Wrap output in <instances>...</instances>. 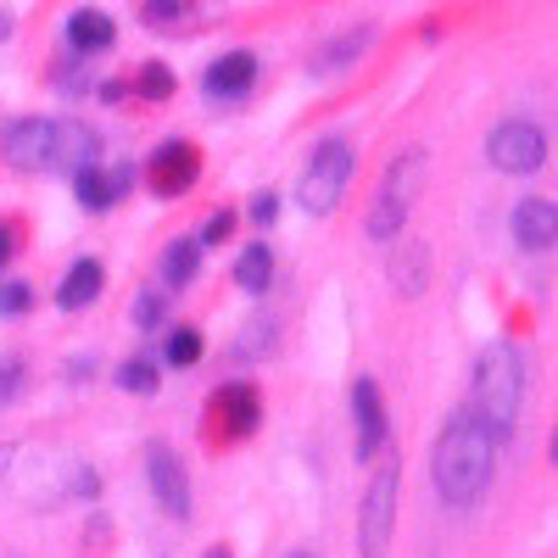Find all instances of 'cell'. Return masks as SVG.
<instances>
[{"mask_svg":"<svg viewBox=\"0 0 558 558\" xmlns=\"http://www.w3.org/2000/svg\"><path fill=\"white\" fill-rule=\"evenodd\" d=\"M492 470H497V436L486 430V418L475 408H458L441 425L436 452H430V481H436L441 502L475 508L492 486Z\"/></svg>","mask_w":558,"mask_h":558,"instance_id":"1","label":"cell"},{"mask_svg":"<svg viewBox=\"0 0 558 558\" xmlns=\"http://www.w3.org/2000/svg\"><path fill=\"white\" fill-rule=\"evenodd\" d=\"M470 408L486 418V430L497 441L514 436L520 408H525V357H520V347H508V341L481 347V357H475V402Z\"/></svg>","mask_w":558,"mask_h":558,"instance_id":"2","label":"cell"},{"mask_svg":"<svg viewBox=\"0 0 558 558\" xmlns=\"http://www.w3.org/2000/svg\"><path fill=\"white\" fill-rule=\"evenodd\" d=\"M418 191H425V151H397L386 179H380V191H375V207H368L363 229H368V241H397L402 235V223L418 202Z\"/></svg>","mask_w":558,"mask_h":558,"instance_id":"3","label":"cell"},{"mask_svg":"<svg viewBox=\"0 0 558 558\" xmlns=\"http://www.w3.org/2000/svg\"><path fill=\"white\" fill-rule=\"evenodd\" d=\"M397 492H402V463L397 458H380V470H375V481L363 486V508H357V553L363 558H386L391 553Z\"/></svg>","mask_w":558,"mask_h":558,"instance_id":"4","label":"cell"},{"mask_svg":"<svg viewBox=\"0 0 558 558\" xmlns=\"http://www.w3.org/2000/svg\"><path fill=\"white\" fill-rule=\"evenodd\" d=\"M347 184H352V146H347V140H324V146L307 157V168H302L296 202H302L313 218H324V213L341 207Z\"/></svg>","mask_w":558,"mask_h":558,"instance_id":"5","label":"cell"},{"mask_svg":"<svg viewBox=\"0 0 558 558\" xmlns=\"http://www.w3.org/2000/svg\"><path fill=\"white\" fill-rule=\"evenodd\" d=\"M486 157L497 173H536L547 162V134L531 118H502L486 134Z\"/></svg>","mask_w":558,"mask_h":558,"instance_id":"6","label":"cell"},{"mask_svg":"<svg viewBox=\"0 0 558 558\" xmlns=\"http://www.w3.org/2000/svg\"><path fill=\"white\" fill-rule=\"evenodd\" d=\"M146 481L162 502V514H173V520L191 514V481H184V463L168 441H146Z\"/></svg>","mask_w":558,"mask_h":558,"instance_id":"7","label":"cell"},{"mask_svg":"<svg viewBox=\"0 0 558 558\" xmlns=\"http://www.w3.org/2000/svg\"><path fill=\"white\" fill-rule=\"evenodd\" d=\"M196 173H202V157H196V146H184V140H168V146H157V157L146 162V184L157 196H184L196 184Z\"/></svg>","mask_w":558,"mask_h":558,"instance_id":"8","label":"cell"},{"mask_svg":"<svg viewBox=\"0 0 558 558\" xmlns=\"http://www.w3.org/2000/svg\"><path fill=\"white\" fill-rule=\"evenodd\" d=\"M0 151L12 168H51V118H17L0 129Z\"/></svg>","mask_w":558,"mask_h":558,"instance_id":"9","label":"cell"},{"mask_svg":"<svg viewBox=\"0 0 558 558\" xmlns=\"http://www.w3.org/2000/svg\"><path fill=\"white\" fill-rule=\"evenodd\" d=\"M352 425H357V458H380L386 447V402H380V386L375 380H352Z\"/></svg>","mask_w":558,"mask_h":558,"instance_id":"10","label":"cell"},{"mask_svg":"<svg viewBox=\"0 0 558 558\" xmlns=\"http://www.w3.org/2000/svg\"><path fill=\"white\" fill-rule=\"evenodd\" d=\"M96 157H101V134L89 129V123H78V118H62V123H51V168H96Z\"/></svg>","mask_w":558,"mask_h":558,"instance_id":"11","label":"cell"},{"mask_svg":"<svg viewBox=\"0 0 558 558\" xmlns=\"http://www.w3.org/2000/svg\"><path fill=\"white\" fill-rule=\"evenodd\" d=\"M514 241H520L525 252H547V246H558V202H547V196H525V202L514 207Z\"/></svg>","mask_w":558,"mask_h":558,"instance_id":"12","label":"cell"},{"mask_svg":"<svg viewBox=\"0 0 558 558\" xmlns=\"http://www.w3.org/2000/svg\"><path fill=\"white\" fill-rule=\"evenodd\" d=\"M252 84H257V57H252V51H229V57H218V62L207 68V78H202V89H207L213 101H241Z\"/></svg>","mask_w":558,"mask_h":558,"instance_id":"13","label":"cell"},{"mask_svg":"<svg viewBox=\"0 0 558 558\" xmlns=\"http://www.w3.org/2000/svg\"><path fill=\"white\" fill-rule=\"evenodd\" d=\"M213 408H218V418H223L229 436H252V430L263 425V402H257L252 386H223V391L213 397Z\"/></svg>","mask_w":558,"mask_h":558,"instance_id":"14","label":"cell"},{"mask_svg":"<svg viewBox=\"0 0 558 558\" xmlns=\"http://www.w3.org/2000/svg\"><path fill=\"white\" fill-rule=\"evenodd\" d=\"M368 45H375V28H368V23L336 34L330 45H318V51H313V73H341V68H352V62L368 51Z\"/></svg>","mask_w":558,"mask_h":558,"instance_id":"15","label":"cell"},{"mask_svg":"<svg viewBox=\"0 0 558 558\" xmlns=\"http://www.w3.org/2000/svg\"><path fill=\"white\" fill-rule=\"evenodd\" d=\"M112 39H118V28H112V17H107V12H96V7H84V12H73V17H68V45H73L78 57L107 51Z\"/></svg>","mask_w":558,"mask_h":558,"instance_id":"16","label":"cell"},{"mask_svg":"<svg viewBox=\"0 0 558 558\" xmlns=\"http://www.w3.org/2000/svg\"><path fill=\"white\" fill-rule=\"evenodd\" d=\"M391 286H397L402 296H418V291L430 286V252L418 246V241H408V246L391 252Z\"/></svg>","mask_w":558,"mask_h":558,"instance_id":"17","label":"cell"},{"mask_svg":"<svg viewBox=\"0 0 558 558\" xmlns=\"http://www.w3.org/2000/svg\"><path fill=\"white\" fill-rule=\"evenodd\" d=\"M101 263L96 257H78L73 268H68V279H62V291H57V302L68 307V313H78V307H89V302H96L101 296Z\"/></svg>","mask_w":558,"mask_h":558,"instance_id":"18","label":"cell"},{"mask_svg":"<svg viewBox=\"0 0 558 558\" xmlns=\"http://www.w3.org/2000/svg\"><path fill=\"white\" fill-rule=\"evenodd\" d=\"M268 279H274V246H246L235 257V286L241 291H268Z\"/></svg>","mask_w":558,"mask_h":558,"instance_id":"19","label":"cell"},{"mask_svg":"<svg viewBox=\"0 0 558 558\" xmlns=\"http://www.w3.org/2000/svg\"><path fill=\"white\" fill-rule=\"evenodd\" d=\"M196 268H202V241H173L162 252V279L168 286H191Z\"/></svg>","mask_w":558,"mask_h":558,"instance_id":"20","label":"cell"},{"mask_svg":"<svg viewBox=\"0 0 558 558\" xmlns=\"http://www.w3.org/2000/svg\"><path fill=\"white\" fill-rule=\"evenodd\" d=\"M73 196H78V207H89V213H107L118 196H112V179L101 173V168H78L73 173Z\"/></svg>","mask_w":558,"mask_h":558,"instance_id":"21","label":"cell"},{"mask_svg":"<svg viewBox=\"0 0 558 558\" xmlns=\"http://www.w3.org/2000/svg\"><path fill=\"white\" fill-rule=\"evenodd\" d=\"M168 363H179V368L202 363V330H196V324H179V330H168Z\"/></svg>","mask_w":558,"mask_h":558,"instance_id":"22","label":"cell"},{"mask_svg":"<svg viewBox=\"0 0 558 558\" xmlns=\"http://www.w3.org/2000/svg\"><path fill=\"white\" fill-rule=\"evenodd\" d=\"M118 386H123V391H140V397L157 391V363H151V357H129V363L118 368Z\"/></svg>","mask_w":558,"mask_h":558,"instance_id":"23","label":"cell"},{"mask_svg":"<svg viewBox=\"0 0 558 558\" xmlns=\"http://www.w3.org/2000/svg\"><path fill=\"white\" fill-rule=\"evenodd\" d=\"M134 89H140L146 101H168V96H173V73H168L162 62H146V68H140V78H134Z\"/></svg>","mask_w":558,"mask_h":558,"instance_id":"24","label":"cell"},{"mask_svg":"<svg viewBox=\"0 0 558 558\" xmlns=\"http://www.w3.org/2000/svg\"><path fill=\"white\" fill-rule=\"evenodd\" d=\"M28 307H34V296H28V286H23V279H12V286H0V313L23 318Z\"/></svg>","mask_w":558,"mask_h":558,"instance_id":"25","label":"cell"},{"mask_svg":"<svg viewBox=\"0 0 558 558\" xmlns=\"http://www.w3.org/2000/svg\"><path fill=\"white\" fill-rule=\"evenodd\" d=\"M268 341H274V324H268V318H257V324H246V341H241L235 352H241V357H257Z\"/></svg>","mask_w":558,"mask_h":558,"instance_id":"26","label":"cell"},{"mask_svg":"<svg viewBox=\"0 0 558 558\" xmlns=\"http://www.w3.org/2000/svg\"><path fill=\"white\" fill-rule=\"evenodd\" d=\"M17 386H23V357H7L0 363V408L17 397Z\"/></svg>","mask_w":558,"mask_h":558,"instance_id":"27","label":"cell"},{"mask_svg":"<svg viewBox=\"0 0 558 558\" xmlns=\"http://www.w3.org/2000/svg\"><path fill=\"white\" fill-rule=\"evenodd\" d=\"M229 229H235V213H213V218H207V229H202V246L229 241Z\"/></svg>","mask_w":558,"mask_h":558,"instance_id":"28","label":"cell"},{"mask_svg":"<svg viewBox=\"0 0 558 558\" xmlns=\"http://www.w3.org/2000/svg\"><path fill=\"white\" fill-rule=\"evenodd\" d=\"M134 318H140V330L162 324V296H140V302H134Z\"/></svg>","mask_w":558,"mask_h":558,"instance_id":"29","label":"cell"},{"mask_svg":"<svg viewBox=\"0 0 558 558\" xmlns=\"http://www.w3.org/2000/svg\"><path fill=\"white\" fill-rule=\"evenodd\" d=\"M179 12H184V0H146V17L151 23H173Z\"/></svg>","mask_w":558,"mask_h":558,"instance_id":"30","label":"cell"},{"mask_svg":"<svg viewBox=\"0 0 558 558\" xmlns=\"http://www.w3.org/2000/svg\"><path fill=\"white\" fill-rule=\"evenodd\" d=\"M252 218H257V223H274V218H279V196H268V191H263V196L252 202Z\"/></svg>","mask_w":558,"mask_h":558,"instance_id":"31","label":"cell"},{"mask_svg":"<svg viewBox=\"0 0 558 558\" xmlns=\"http://www.w3.org/2000/svg\"><path fill=\"white\" fill-rule=\"evenodd\" d=\"M12 252H17V229H12V223H0V263H7Z\"/></svg>","mask_w":558,"mask_h":558,"instance_id":"32","label":"cell"},{"mask_svg":"<svg viewBox=\"0 0 558 558\" xmlns=\"http://www.w3.org/2000/svg\"><path fill=\"white\" fill-rule=\"evenodd\" d=\"M107 179H112V196H123L129 184H134V168H118V173H107Z\"/></svg>","mask_w":558,"mask_h":558,"instance_id":"33","label":"cell"},{"mask_svg":"<svg viewBox=\"0 0 558 558\" xmlns=\"http://www.w3.org/2000/svg\"><path fill=\"white\" fill-rule=\"evenodd\" d=\"M12 34V12H0V39H7Z\"/></svg>","mask_w":558,"mask_h":558,"instance_id":"34","label":"cell"},{"mask_svg":"<svg viewBox=\"0 0 558 558\" xmlns=\"http://www.w3.org/2000/svg\"><path fill=\"white\" fill-rule=\"evenodd\" d=\"M207 558H229V547H213V553H207Z\"/></svg>","mask_w":558,"mask_h":558,"instance_id":"35","label":"cell"},{"mask_svg":"<svg viewBox=\"0 0 558 558\" xmlns=\"http://www.w3.org/2000/svg\"><path fill=\"white\" fill-rule=\"evenodd\" d=\"M553 463H558V436H553Z\"/></svg>","mask_w":558,"mask_h":558,"instance_id":"36","label":"cell"},{"mask_svg":"<svg viewBox=\"0 0 558 558\" xmlns=\"http://www.w3.org/2000/svg\"><path fill=\"white\" fill-rule=\"evenodd\" d=\"M291 558H313V553H291Z\"/></svg>","mask_w":558,"mask_h":558,"instance_id":"37","label":"cell"},{"mask_svg":"<svg viewBox=\"0 0 558 558\" xmlns=\"http://www.w3.org/2000/svg\"><path fill=\"white\" fill-rule=\"evenodd\" d=\"M0 463H7V452H0Z\"/></svg>","mask_w":558,"mask_h":558,"instance_id":"38","label":"cell"}]
</instances>
